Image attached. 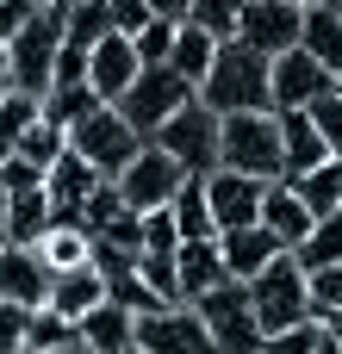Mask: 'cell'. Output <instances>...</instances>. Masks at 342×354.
<instances>
[{
  "label": "cell",
  "instance_id": "cell-1",
  "mask_svg": "<svg viewBox=\"0 0 342 354\" xmlns=\"http://www.w3.org/2000/svg\"><path fill=\"white\" fill-rule=\"evenodd\" d=\"M199 100L212 106V112H262V106H274V56H262L255 44H243V37H231V44H218V56H212V68H206V81H199Z\"/></svg>",
  "mask_w": 342,
  "mask_h": 354
},
{
  "label": "cell",
  "instance_id": "cell-2",
  "mask_svg": "<svg viewBox=\"0 0 342 354\" xmlns=\"http://www.w3.org/2000/svg\"><path fill=\"white\" fill-rule=\"evenodd\" d=\"M218 168H243V174L280 180V174H287L280 112H274V106H262V112H231V118H224V143H218Z\"/></svg>",
  "mask_w": 342,
  "mask_h": 354
},
{
  "label": "cell",
  "instance_id": "cell-3",
  "mask_svg": "<svg viewBox=\"0 0 342 354\" xmlns=\"http://www.w3.org/2000/svg\"><path fill=\"white\" fill-rule=\"evenodd\" d=\"M62 25H69V6H62V0H44V6L19 25V37L6 44V50H12V87H25V93H37V100L56 87Z\"/></svg>",
  "mask_w": 342,
  "mask_h": 354
},
{
  "label": "cell",
  "instance_id": "cell-4",
  "mask_svg": "<svg viewBox=\"0 0 342 354\" xmlns=\"http://www.w3.org/2000/svg\"><path fill=\"white\" fill-rule=\"evenodd\" d=\"M193 305H199V317H206L218 354H262L268 348V330H262V317H255L249 280H218V286L199 292Z\"/></svg>",
  "mask_w": 342,
  "mask_h": 354
},
{
  "label": "cell",
  "instance_id": "cell-5",
  "mask_svg": "<svg viewBox=\"0 0 342 354\" xmlns=\"http://www.w3.org/2000/svg\"><path fill=\"white\" fill-rule=\"evenodd\" d=\"M249 299H255V317H262L268 336H274V330H293V324H305V317H318V311H312V274L299 268L293 249L274 255V261L249 280Z\"/></svg>",
  "mask_w": 342,
  "mask_h": 354
},
{
  "label": "cell",
  "instance_id": "cell-6",
  "mask_svg": "<svg viewBox=\"0 0 342 354\" xmlns=\"http://www.w3.org/2000/svg\"><path fill=\"white\" fill-rule=\"evenodd\" d=\"M143 143H150V137H143V131H137V124H131V118H125L112 100H106L100 112H87V118L69 131V149H81V156H87V162H93L106 180H118Z\"/></svg>",
  "mask_w": 342,
  "mask_h": 354
},
{
  "label": "cell",
  "instance_id": "cell-7",
  "mask_svg": "<svg viewBox=\"0 0 342 354\" xmlns=\"http://www.w3.org/2000/svg\"><path fill=\"white\" fill-rule=\"evenodd\" d=\"M150 143H162L168 156H181L187 174H212V168H218V143H224V112H212V106L193 93Z\"/></svg>",
  "mask_w": 342,
  "mask_h": 354
},
{
  "label": "cell",
  "instance_id": "cell-8",
  "mask_svg": "<svg viewBox=\"0 0 342 354\" xmlns=\"http://www.w3.org/2000/svg\"><path fill=\"white\" fill-rule=\"evenodd\" d=\"M193 93H199V87H193L187 75H174L168 62H156V68H143V75L131 81V93L118 100V112H125L143 137H156V131H162V124H168V118L193 100Z\"/></svg>",
  "mask_w": 342,
  "mask_h": 354
},
{
  "label": "cell",
  "instance_id": "cell-9",
  "mask_svg": "<svg viewBox=\"0 0 342 354\" xmlns=\"http://www.w3.org/2000/svg\"><path fill=\"white\" fill-rule=\"evenodd\" d=\"M181 187H187V162H181V156H168L162 143H143V149L131 156V168L118 174V193L131 199V212L168 205Z\"/></svg>",
  "mask_w": 342,
  "mask_h": 354
},
{
  "label": "cell",
  "instance_id": "cell-10",
  "mask_svg": "<svg viewBox=\"0 0 342 354\" xmlns=\"http://www.w3.org/2000/svg\"><path fill=\"white\" fill-rule=\"evenodd\" d=\"M137 342L150 354H218L199 305H156L137 317Z\"/></svg>",
  "mask_w": 342,
  "mask_h": 354
},
{
  "label": "cell",
  "instance_id": "cell-11",
  "mask_svg": "<svg viewBox=\"0 0 342 354\" xmlns=\"http://www.w3.org/2000/svg\"><path fill=\"white\" fill-rule=\"evenodd\" d=\"M206 199H212V224L218 230H243V224H262L268 180L262 174H243V168H212L206 174Z\"/></svg>",
  "mask_w": 342,
  "mask_h": 354
},
{
  "label": "cell",
  "instance_id": "cell-12",
  "mask_svg": "<svg viewBox=\"0 0 342 354\" xmlns=\"http://www.w3.org/2000/svg\"><path fill=\"white\" fill-rule=\"evenodd\" d=\"M237 37L255 44L262 56H280V50L305 44V6H299V0H249Z\"/></svg>",
  "mask_w": 342,
  "mask_h": 354
},
{
  "label": "cell",
  "instance_id": "cell-13",
  "mask_svg": "<svg viewBox=\"0 0 342 354\" xmlns=\"http://www.w3.org/2000/svg\"><path fill=\"white\" fill-rule=\"evenodd\" d=\"M100 168L81 156V149H62L56 162H50V205H56V224H87V199L100 193Z\"/></svg>",
  "mask_w": 342,
  "mask_h": 354
},
{
  "label": "cell",
  "instance_id": "cell-14",
  "mask_svg": "<svg viewBox=\"0 0 342 354\" xmlns=\"http://www.w3.org/2000/svg\"><path fill=\"white\" fill-rule=\"evenodd\" d=\"M336 87V75L305 50V44H293V50H280L274 56V112H293V106H312L318 93H330Z\"/></svg>",
  "mask_w": 342,
  "mask_h": 354
},
{
  "label": "cell",
  "instance_id": "cell-15",
  "mask_svg": "<svg viewBox=\"0 0 342 354\" xmlns=\"http://www.w3.org/2000/svg\"><path fill=\"white\" fill-rule=\"evenodd\" d=\"M50 286H56V268L44 261L37 243H6L0 249V299H12V305H50Z\"/></svg>",
  "mask_w": 342,
  "mask_h": 354
},
{
  "label": "cell",
  "instance_id": "cell-16",
  "mask_svg": "<svg viewBox=\"0 0 342 354\" xmlns=\"http://www.w3.org/2000/svg\"><path fill=\"white\" fill-rule=\"evenodd\" d=\"M143 75V56H137V44L125 37V31H112V37H100L93 44V56H87V81L118 106L125 93H131V81Z\"/></svg>",
  "mask_w": 342,
  "mask_h": 354
},
{
  "label": "cell",
  "instance_id": "cell-17",
  "mask_svg": "<svg viewBox=\"0 0 342 354\" xmlns=\"http://www.w3.org/2000/svg\"><path fill=\"white\" fill-rule=\"evenodd\" d=\"M218 249H224V268L231 280H255L274 255H287V243L268 230V224H243V230H218Z\"/></svg>",
  "mask_w": 342,
  "mask_h": 354
},
{
  "label": "cell",
  "instance_id": "cell-18",
  "mask_svg": "<svg viewBox=\"0 0 342 354\" xmlns=\"http://www.w3.org/2000/svg\"><path fill=\"white\" fill-rule=\"evenodd\" d=\"M174 268H181V299H187V305H193L199 292H212L218 280H231L218 236H187V243L174 249Z\"/></svg>",
  "mask_w": 342,
  "mask_h": 354
},
{
  "label": "cell",
  "instance_id": "cell-19",
  "mask_svg": "<svg viewBox=\"0 0 342 354\" xmlns=\"http://www.w3.org/2000/svg\"><path fill=\"white\" fill-rule=\"evenodd\" d=\"M280 137H287V180H299V174H312L318 162H330V156H336V149L324 143V131L312 124V112H305V106L280 112Z\"/></svg>",
  "mask_w": 342,
  "mask_h": 354
},
{
  "label": "cell",
  "instance_id": "cell-20",
  "mask_svg": "<svg viewBox=\"0 0 342 354\" xmlns=\"http://www.w3.org/2000/svg\"><path fill=\"white\" fill-rule=\"evenodd\" d=\"M262 224H268V230H274L287 249H299V243H305V230H312L318 218H312V205L299 199V187H293V180H268V199H262Z\"/></svg>",
  "mask_w": 342,
  "mask_h": 354
},
{
  "label": "cell",
  "instance_id": "cell-21",
  "mask_svg": "<svg viewBox=\"0 0 342 354\" xmlns=\"http://www.w3.org/2000/svg\"><path fill=\"white\" fill-rule=\"evenodd\" d=\"M81 342H87L93 354H112V348H125V342H137V311L118 305V299L106 292V299L81 317Z\"/></svg>",
  "mask_w": 342,
  "mask_h": 354
},
{
  "label": "cell",
  "instance_id": "cell-22",
  "mask_svg": "<svg viewBox=\"0 0 342 354\" xmlns=\"http://www.w3.org/2000/svg\"><path fill=\"white\" fill-rule=\"evenodd\" d=\"M6 236L12 243H44V230L56 224V205H50V187H25V193H12L6 199Z\"/></svg>",
  "mask_w": 342,
  "mask_h": 354
},
{
  "label": "cell",
  "instance_id": "cell-23",
  "mask_svg": "<svg viewBox=\"0 0 342 354\" xmlns=\"http://www.w3.org/2000/svg\"><path fill=\"white\" fill-rule=\"evenodd\" d=\"M100 299H106V274H100L93 261H87V268H62V274H56V286H50V305H56V311H69L75 324H81Z\"/></svg>",
  "mask_w": 342,
  "mask_h": 354
},
{
  "label": "cell",
  "instance_id": "cell-24",
  "mask_svg": "<svg viewBox=\"0 0 342 354\" xmlns=\"http://www.w3.org/2000/svg\"><path fill=\"white\" fill-rule=\"evenodd\" d=\"M305 50L330 75H342V6H330V0H312L305 6Z\"/></svg>",
  "mask_w": 342,
  "mask_h": 354
},
{
  "label": "cell",
  "instance_id": "cell-25",
  "mask_svg": "<svg viewBox=\"0 0 342 354\" xmlns=\"http://www.w3.org/2000/svg\"><path fill=\"white\" fill-rule=\"evenodd\" d=\"M212 56H218V37H212L206 25L181 19V31H174V50H168V68H174V75H187V81L199 87V81H206V68H212Z\"/></svg>",
  "mask_w": 342,
  "mask_h": 354
},
{
  "label": "cell",
  "instance_id": "cell-26",
  "mask_svg": "<svg viewBox=\"0 0 342 354\" xmlns=\"http://www.w3.org/2000/svg\"><path fill=\"white\" fill-rule=\"evenodd\" d=\"M106 106V93L93 87V81H56L50 93H44V118L50 124H62V131H75L87 112H100Z\"/></svg>",
  "mask_w": 342,
  "mask_h": 354
},
{
  "label": "cell",
  "instance_id": "cell-27",
  "mask_svg": "<svg viewBox=\"0 0 342 354\" xmlns=\"http://www.w3.org/2000/svg\"><path fill=\"white\" fill-rule=\"evenodd\" d=\"M37 249H44V261H50L56 274H62V268H87V261H93V230H87V224H50Z\"/></svg>",
  "mask_w": 342,
  "mask_h": 354
},
{
  "label": "cell",
  "instance_id": "cell-28",
  "mask_svg": "<svg viewBox=\"0 0 342 354\" xmlns=\"http://www.w3.org/2000/svg\"><path fill=\"white\" fill-rule=\"evenodd\" d=\"M280 180H287V174H280ZM293 187H299V199L312 205V218H330V212H342V156L318 162V168H312V174H299Z\"/></svg>",
  "mask_w": 342,
  "mask_h": 354
},
{
  "label": "cell",
  "instance_id": "cell-29",
  "mask_svg": "<svg viewBox=\"0 0 342 354\" xmlns=\"http://www.w3.org/2000/svg\"><path fill=\"white\" fill-rule=\"evenodd\" d=\"M69 342H81V324L69 311H56V305H37L31 311V330H25V354H56V348H69Z\"/></svg>",
  "mask_w": 342,
  "mask_h": 354
},
{
  "label": "cell",
  "instance_id": "cell-30",
  "mask_svg": "<svg viewBox=\"0 0 342 354\" xmlns=\"http://www.w3.org/2000/svg\"><path fill=\"white\" fill-rule=\"evenodd\" d=\"M37 112H44L37 93H25V87H6V93H0V162L19 149V137L37 124Z\"/></svg>",
  "mask_w": 342,
  "mask_h": 354
},
{
  "label": "cell",
  "instance_id": "cell-31",
  "mask_svg": "<svg viewBox=\"0 0 342 354\" xmlns=\"http://www.w3.org/2000/svg\"><path fill=\"white\" fill-rule=\"evenodd\" d=\"M168 205H174L181 236H218V224H212V199H206V174H187V187H181Z\"/></svg>",
  "mask_w": 342,
  "mask_h": 354
},
{
  "label": "cell",
  "instance_id": "cell-32",
  "mask_svg": "<svg viewBox=\"0 0 342 354\" xmlns=\"http://www.w3.org/2000/svg\"><path fill=\"white\" fill-rule=\"evenodd\" d=\"M293 255H299V268H305V274H318V268H330V261H342V212H330V218H318V224L305 230V243H299Z\"/></svg>",
  "mask_w": 342,
  "mask_h": 354
},
{
  "label": "cell",
  "instance_id": "cell-33",
  "mask_svg": "<svg viewBox=\"0 0 342 354\" xmlns=\"http://www.w3.org/2000/svg\"><path fill=\"white\" fill-rule=\"evenodd\" d=\"M100 37H112V12H106V0H81V6H69L62 44H69V50H87V56H93V44H100Z\"/></svg>",
  "mask_w": 342,
  "mask_h": 354
},
{
  "label": "cell",
  "instance_id": "cell-34",
  "mask_svg": "<svg viewBox=\"0 0 342 354\" xmlns=\"http://www.w3.org/2000/svg\"><path fill=\"white\" fill-rule=\"evenodd\" d=\"M243 6H249V0H193V12H187V19H193V25H206L218 44H231V37L243 31Z\"/></svg>",
  "mask_w": 342,
  "mask_h": 354
},
{
  "label": "cell",
  "instance_id": "cell-35",
  "mask_svg": "<svg viewBox=\"0 0 342 354\" xmlns=\"http://www.w3.org/2000/svg\"><path fill=\"white\" fill-rule=\"evenodd\" d=\"M62 149H69V131H62V124H50V118L37 112V124H31L25 137H19V149H12V156H31L37 168H50V162H56Z\"/></svg>",
  "mask_w": 342,
  "mask_h": 354
},
{
  "label": "cell",
  "instance_id": "cell-36",
  "mask_svg": "<svg viewBox=\"0 0 342 354\" xmlns=\"http://www.w3.org/2000/svg\"><path fill=\"white\" fill-rule=\"evenodd\" d=\"M187 236H181V224H174V205H150L143 212V255H174Z\"/></svg>",
  "mask_w": 342,
  "mask_h": 354
},
{
  "label": "cell",
  "instance_id": "cell-37",
  "mask_svg": "<svg viewBox=\"0 0 342 354\" xmlns=\"http://www.w3.org/2000/svg\"><path fill=\"white\" fill-rule=\"evenodd\" d=\"M174 31H181V19H162V12H156V19H150V25L131 37V44H137V56H143V68L168 62V50H174Z\"/></svg>",
  "mask_w": 342,
  "mask_h": 354
},
{
  "label": "cell",
  "instance_id": "cell-38",
  "mask_svg": "<svg viewBox=\"0 0 342 354\" xmlns=\"http://www.w3.org/2000/svg\"><path fill=\"white\" fill-rule=\"evenodd\" d=\"M318 342H324V324L305 317V324H293V330H274L262 354H318Z\"/></svg>",
  "mask_w": 342,
  "mask_h": 354
},
{
  "label": "cell",
  "instance_id": "cell-39",
  "mask_svg": "<svg viewBox=\"0 0 342 354\" xmlns=\"http://www.w3.org/2000/svg\"><path fill=\"white\" fill-rule=\"evenodd\" d=\"M305 112H312V124L324 131V143H330V149L342 156V87H330V93H318V100H312Z\"/></svg>",
  "mask_w": 342,
  "mask_h": 354
},
{
  "label": "cell",
  "instance_id": "cell-40",
  "mask_svg": "<svg viewBox=\"0 0 342 354\" xmlns=\"http://www.w3.org/2000/svg\"><path fill=\"white\" fill-rule=\"evenodd\" d=\"M31 311H37V305H12V299H0V354H25Z\"/></svg>",
  "mask_w": 342,
  "mask_h": 354
},
{
  "label": "cell",
  "instance_id": "cell-41",
  "mask_svg": "<svg viewBox=\"0 0 342 354\" xmlns=\"http://www.w3.org/2000/svg\"><path fill=\"white\" fill-rule=\"evenodd\" d=\"M312 311H318V317H324V311H342V261H330V268L312 274Z\"/></svg>",
  "mask_w": 342,
  "mask_h": 354
},
{
  "label": "cell",
  "instance_id": "cell-42",
  "mask_svg": "<svg viewBox=\"0 0 342 354\" xmlns=\"http://www.w3.org/2000/svg\"><path fill=\"white\" fill-rule=\"evenodd\" d=\"M106 12H112V31H125V37H137V31L156 19L150 0H106Z\"/></svg>",
  "mask_w": 342,
  "mask_h": 354
},
{
  "label": "cell",
  "instance_id": "cell-43",
  "mask_svg": "<svg viewBox=\"0 0 342 354\" xmlns=\"http://www.w3.org/2000/svg\"><path fill=\"white\" fill-rule=\"evenodd\" d=\"M0 174H6V193H25V187H44V180H50V168H37L31 156H6Z\"/></svg>",
  "mask_w": 342,
  "mask_h": 354
},
{
  "label": "cell",
  "instance_id": "cell-44",
  "mask_svg": "<svg viewBox=\"0 0 342 354\" xmlns=\"http://www.w3.org/2000/svg\"><path fill=\"white\" fill-rule=\"evenodd\" d=\"M31 12H37L31 0H0V44H12V37H19V25H25Z\"/></svg>",
  "mask_w": 342,
  "mask_h": 354
},
{
  "label": "cell",
  "instance_id": "cell-45",
  "mask_svg": "<svg viewBox=\"0 0 342 354\" xmlns=\"http://www.w3.org/2000/svg\"><path fill=\"white\" fill-rule=\"evenodd\" d=\"M150 6H156L162 19H187V12H193V0H150Z\"/></svg>",
  "mask_w": 342,
  "mask_h": 354
},
{
  "label": "cell",
  "instance_id": "cell-46",
  "mask_svg": "<svg viewBox=\"0 0 342 354\" xmlns=\"http://www.w3.org/2000/svg\"><path fill=\"white\" fill-rule=\"evenodd\" d=\"M0 87H12V50L0 44Z\"/></svg>",
  "mask_w": 342,
  "mask_h": 354
},
{
  "label": "cell",
  "instance_id": "cell-47",
  "mask_svg": "<svg viewBox=\"0 0 342 354\" xmlns=\"http://www.w3.org/2000/svg\"><path fill=\"white\" fill-rule=\"evenodd\" d=\"M318 324H324V330H330V336H336V342H342V311H324Z\"/></svg>",
  "mask_w": 342,
  "mask_h": 354
},
{
  "label": "cell",
  "instance_id": "cell-48",
  "mask_svg": "<svg viewBox=\"0 0 342 354\" xmlns=\"http://www.w3.org/2000/svg\"><path fill=\"white\" fill-rule=\"evenodd\" d=\"M112 354H150V348H143V342H125V348H112Z\"/></svg>",
  "mask_w": 342,
  "mask_h": 354
},
{
  "label": "cell",
  "instance_id": "cell-49",
  "mask_svg": "<svg viewBox=\"0 0 342 354\" xmlns=\"http://www.w3.org/2000/svg\"><path fill=\"white\" fill-rule=\"evenodd\" d=\"M56 354H93V348H87V342H69V348H56Z\"/></svg>",
  "mask_w": 342,
  "mask_h": 354
},
{
  "label": "cell",
  "instance_id": "cell-50",
  "mask_svg": "<svg viewBox=\"0 0 342 354\" xmlns=\"http://www.w3.org/2000/svg\"><path fill=\"white\" fill-rule=\"evenodd\" d=\"M6 199H12V193H6V174H0V218H6Z\"/></svg>",
  "mask_w": 342,
  "mask_h": 354
},
{
  "label": "cell",
  "instance_id": "cell-51",
  "mask_svg": "<svg viewBox=\"0 0 342 354\" xmlns=\"http://www.w3.org/2000/svg\"><path fill=\"white\" fill-rule=\"evenodd\" d=\"M6 243H12V236H6V224H0V249H6Z\"/></svg>",
  "mask_w": 342,
  "mask_h": 354
},
{
  "label": "cell",
  "instance_id": "cell-52",
  "mask_svg": "<svg viewBox=\"0 0 342 354\" xmlns=\"http://www.w3.org/2000/svg\"><path fill=\"white\" fill-rule=\"evenodd\" d=\"M62 6H81V0H62Z\"/></svg>",
  "mask_w": 342,
  "mask_h": 354
},
{
  "label": "cell",
  "instance_id": "cell-53",
  "mask_svg": "<svg viewBox=\"0 0 342 354\" xmlns=\"http://www.w3.org/2000/svg\"><path fill=\"white\" fill-rule=\"evenodd\" d=\"M299 6H312V0H299Z\"/></svg>",
  "mask_w": 342,
  "mask_h": 354
},
{
  "label": "cell",
  "instance_id": "cell-54",
  "mask_svg": "<svg viewBox=\"0 0 342 354\" xmlns=\"http://www.w3.org/2000/svg\"><path fill=\"white\" fill-rule=\"evenodd\" d=\"M31 6H44V0H31Z\"/></svg>",
  "mask_w": 342,
  "mask_h": 354
},
{
  "label": "cell",
  "instance_id": "cell-55",
  "mask_svg": "<svg viewBox=\"0 0 342 354\" xmlns=\"http://www.w3.org/2000/svg\"><path fill=\"white\" fill-rule=\"evenodd\" d=\"M330 6H342V0H330Z\"/></svg>",
  "mask_w": 342,
  "mask_h": 354
},
{
  "label": "cell",
  "instance_id": "cell-56",
  "mask_svg": "<svg viewBox=\"0 0 342 354\" xmlns=\"http://www.w3.org/2000/svg\"><path fill=\"white\" fill-rule=\"evenodd\" d=\"M0 93H6V87H0Z\"/></svg>",
  "mask_w": 342,
  "mask_h": 354
}]
</instances>
